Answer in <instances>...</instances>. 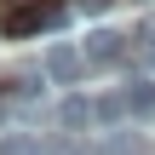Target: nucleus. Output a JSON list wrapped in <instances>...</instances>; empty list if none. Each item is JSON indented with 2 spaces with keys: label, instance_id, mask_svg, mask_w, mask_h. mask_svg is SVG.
Returning <instances> with one entry per match:
<instances>
[{
  "label": "nucleus",
  "instance_id": "nucleus-1",
  "mask_svg": "<svg viewBox=\"0 0 155 155\" xmlns=\"http://www.w3.org/2000/svg\"><path fill=\"white\" fill-rule=\"evenodd\" d=\"M127 58V35H115V29H86V40H81V63L86 69H115Z\"/></svg>",
  "mask_w": 155,
  "mask_h": 155
},
{
  "label": "nucleus",
  "instance_id": "nucleus-8",
  "mask_svg": "<svg viewBox=\"0 0 155 155\" xmlns=\"http://www.w3.org/2000/svg\"><path fill=\"white\" fill-rule=\"evenodd\" d=\"M75 6H81V12H104L109 0H75Z\"/></svg>",
  "mask_w": 155,
  "mask_h": 155
},
{
  "label": "nucleus",
  "instance_id": "nucleus-2",
  "mask_svg": "<svg viewBox=\"0 0 155 155\" xmlns=\"http://www.w3.org/2000/svg\"><path fill=\"white\" fill-rule=\"evenodd\" d=\"M52 17H58V12H52L46 0H23V6H12V12L0 17V29H6V35L17 40V35H35V29H46Z\"/></svg>",
  "mask_w": 155,
  "mask_h": 155
},
{
  "label": "nucleus",
  "instance_id": "nucleus-6",
  "mask_svg": "<svg viewBox=\"0 0 155 155\" xmlns=\"http://www.w3.org/2000/svg\"><path fill=\"white\" fill-rule=\"evenodd\" d=\"M0 155H40V144H35L29 132H6V138H0Z\"/></svg>",
  "mask_w": 155,
  "mask_h": 155
},
{
  "label": "nucleus",
  "instance_id": "nucleus-5",
  "mask_svg": "<svg viewBox=\"0 0 155 155\" xmlns=\"http://www.w3.org/2000/svg\"><path fill=\"white\" fill-rule=\"evenodd\" d=\"M58 127H63V132H86V127H92V104H86V98H63V104H58Z\"/></svg>",
  "mask_w": 155,
  "mask_h": 155
},
{
  "label": "nucleus",
  "instance_id": "nucleus-3",
  "mask_svg": "<svg viewBox=\"0 0 155 155\" xmlns=\"http://www.w3.org/2000/svg\"><path fill=\"white\" fill-rule=\"evenodd\" d=\"M81 69H86V63H81V46H69V40H58V46L46 52V75H52L58 86H69V81H81Z\"/></svg>",
  "mask_w": 155,
  "mask_h": 155
},
{
  "label": "nucleus",
  "instance_id": "nucleus-7",
  "mask_svg": "<svg viewBox=\"0 0 155 155\" xmlns=\"http://www.w3.org/2000/svg\"><path fill=\"white\" fill-rule=\"evenodd\" d=\"M138 52H144V63L155 69V12L144 17V23H138Z\"/></svg>",
  "mask_w": 155,
  "mask_h": 155
},
{
  "label": "nucleus",
  "instance_id": "nucleus-4",
  "mask_svg": "<svg viewBox=\"0 0 155 155\" xmlns=\"http://www.w3.org/2000/svg\"><path fill=\"white\" fill-rule=\"evenodd\" d=\"M121 109H127L132 121H144V127H150V121H155V81L127 86V92H121Z\"/></svg>",
  "mask_w": 155,
  "mask_h": 155
}]
</instances>
